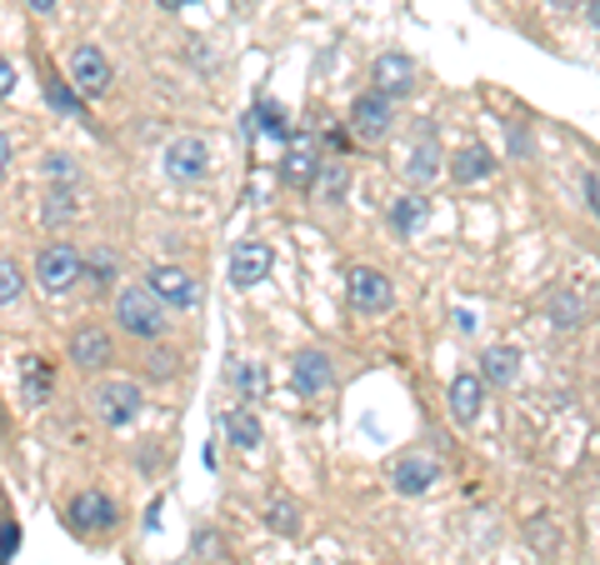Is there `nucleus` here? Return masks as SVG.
Returning <instances> with one entry per match:
<instances>
[{"label":"nucleus","instance_id":"obj_1","mask_svg":"<svg viewBox=\"0 0 600 565\" xmlns=\"http://www.w3.org/2000/svg\"><path fill=\"white\" fill-rule=\"evenodd\" d=\"M116 325L126 335H136V341H160L170 321H166V305L156 301V291L146 281H136L116 295Z\"/></svg>","mask_w":600,"mask_h":565},{"label":"nucleus","instance_id":"obj_2","mask_svg":"<svg viewBox=\"0 0 600 565\" xmlns=\"http://www.w3.org/2000/svg\"><path fill=\"white\" fill-rule=\"evenodd\" d=\"M80 271H86V255L76 251L70 241H56L36 255V281L46 295H66L80 285Z\"/></svg>","mask_w":600,"mask_h":565},{"label":"nucleus","instance_id":"obj_3","mask_svg":"<svg viewBox=\"0 0 600 565\" xmlns=\"http://www.w3.org/2000/svg\"><path fill=\"white\" fill-rule=\"evenodd\" d=\"M140 405H146V395H140L136 381H100L90 391V411L100 415V425H116V431L140 421Z\"/></svg>","mask_w":600,"mask_h":565},{"label":"nucleus","instance_id":"obj_4","mask_svg":"<svg viewBox=\"0 0 600 565\" xmlns=\"http://www.w3.org/2000/svg\"><path fill=\"white\" fill-rule=\"evenodd\" d=\"M346 295L360 315H380L396 305V285H390V275L376 271V265H356V271L346 275Z\"/></svg>","mask_w":600,"mask_h":565},{"label":"nucleus","instance_id":"obj_5","mask_svg":"<svg viewBox=\"0 0 600 565\" xmlns=\"http://www.w3.org/2000/svg\"><path fill=\"white\" fill-rule=\"evenodd\" d=\"M146 285L156 291V301L166 305V311H196V305H200L196 275L180 271V265H156V271L146 275Z\"/></svg>","mask_w":600,"mask_h":565},{"label":"nucleus","instance_id":"obj_6","mask_svg":"<svg viewBox=\"0 0 600 565\" xmlns=\"http://www.w3.org/2000/svg\"><path fill=\"white\" fill-rule=\"evenodd\" d=\"M110 61L100 46H76V56H70V85H76L86 101H100V95L110 91Z\"/></svg>","mask_w":600,"mask_h":565},{"label":"nucleus","instance_id":"obj_7","mask_svg":"<svg viewBox=\"0 0 600 565\" xmlns=\"http://www.w3.org/2000/svg\"><path fill=\"white\" fill-rule=\"evenodd\" d=\"M350 135L356 141H386L390 135V95L366 91L350 101Z\"/></svg>","mask_w":600,"mask_h":565},{"label":"nucleus","instance_id":"obj_8","mask_svg":"<svg viewBox=\"0 0 600 565\" xmlns=\"http://www.w3.org/2000/svg\"><path fill=\"white\" fill-rule=\"evenodd\" d=\"M210 171V145L200 135H176L166 145V175L170 181H200Z\"/></svg>","mask_w":600,"mask_h":565},{"label":"nucleus","instance_id":"obj_9","mask_svg":"<svg viewBox=\"0 0 600 565\" xmlns=\"http://www.w3.org/2000/svg\"><path fill=\"white\" fill-rule=\"evenodd\" d=\"M270 265H276V251H270L266 241H240L236 251H230V285H236V291H250V285H260L270 275Z\"/></svg>","mask_w":600,"mask_h":565},{"label":"nucleus","instance_id":"obj_10","mask_svg":"<svg viewBox=\"0 0 600 565\" xmlns=\"http://www.w3.org/2000/svg\"><path fill=\"white\" fill-rule=\"evenodd\" d=\"M116 361V341H110V331H100V325H80L76 335H70V365L76 371H100V365Z\"/></svg>","mask_w":600,"mask_h":565},{"label":"nucleus","instance_id":"obj_11","mask_svg":"<svg viewBox=\"0 0 600 565\" xmlns=\"http://www.w3.org/2000/svg\"><path fill=\"white\" fill-rule=\"evenodd\" d=\"M290 385H296L300 395H326L330 385H336V365H330L326 351H300L296 365H290Z\"/></svg>","mask_w":600,"mask_h":565},{"label":"nucleus","instance_id":"obj_12","mask_svg":"<svg viewBox=\"0 0 600 565\" xmlns=\"http://www.w3.org/2000/svg\"><path fill=\"white\" fill-rule=\"evenodd\" d=\"M66 521L76 525V531H110V525H116V501L100 491H80L76 501L66 505Z\"/></svg>","mask_w":600,"mask_h":565},{"label":"nucleus","instance_id":"obj_13","mask_svg":"<svg viewBox=\"0 0 600 565\" xmlns=\"http://www.w3.org/2000/svg\"><path fill=\"white\" fill-rule=\"evenodd\" d=\"M376 91L380 95H390V101H396V95H410L416 91V61H410V56H400V51H386L376 61Z\"/></svg>","mask_w":600,"mask_h":565},{"label":"nucleus","instance_id":"obj_14","mask_svg":"<svg viewBox=\"0 0 600 565\" xmlns=\"http://www.w3.org/2000/svg\"><path fill=\"white\" fill-rule=\"evenodd\" d=\"M446 401H450V415H456V425H470V421L480 415V405H486V381H480L476 371H460L456 381H450Z\"/></svg>","mask_w":600,"mask_h":565},{"label":"nucleus","instance_id":"obj_15","mask_svg":"<svg viewBox=\"0 0 600 565\" xmlns=\"http://www.w3.org/2000/svg\"><path fill=\"white\" fill-rule=\"evenodd\" d=\"M436 475H440V465L430 461V455H400L396 461V471H390V481H396V491L400 495H426L430 485H436Z\"/></svg>","mask_w":600,"mask_h":565},{"label":"nucleus","instance_id":"obj_16","mask_svg":"<svg viewBox=\"0 0 600 565\" xmlns=\"http://www.w3.org/2000/svg\"><path fill=\"white\" fill-rule=\"evenodd\" d=\"M496 171H500V161H496V151H490V145H466V151L450 161V175H456V185L490 181Z\"/></svg>","mask_w":600,"mask_h":565},{"label":"nucleus","instance_id":"obj_17","mask_svg":"<svg viewBox=\"0 0 600 565\" xmlns=\"http://www.w3.org/2000/svg\"><path fill=\"white\" fill-rule=\"evenodd\" d=\"M320 175V161L310 145H296V151H286V161H280V181L286 185H300V191H310Z\"/></svg>","mask_w":600,"mask_h":565},{"label":"nucleus","instance_id":"obj_18","mask_svg":"<svg viewBox=\"0 0 600 565\" xmlns=\"http://www.w3.org/2000/svg\"><path fill=\"white\" fill-rule=\"evenodd\" d=\"M346 191H350V171L340 161H320V175H316V185H310V195H316L320 205H340L346 201Z\"/></svg>","mask_w":600,"mask_h":565},{"label":"nucleus","instance_id":"obj_19","mask_svg":"<svg viewBox=\"0 0 600 565\" xmlns=\"http://www.w3.org/2000/svg\"><path fill=\"white\" fill-rule=\"evenodd\" d=\"M520 371V355L510 351V345H490L486 355H480V381L486 385H510Z\"/></svg>","mask_w":600,"mask_h":565},{"label":"nucleus","instance_id":"obj_20","mask_svg":"<svg viewBox=\"0 0 600 565\" xmlns=\"http://www.w3.org/2000/svg\"><path fill=\"white\" fill-rule=\"evenodd\" d=\"M20 395H26L30 405L50 401V365L40 361V355H26V361H20Z\"/></svg>","mask_w":600,"mask_h":565},{"label":"nucleus","instance_id":"obj_21","mask_svg":"<svg viewBox=\"0 0 600 565\" xmlns=\"http://www.w3.org/2000/svg\"><path fill=\"white\" fill-rule=\"evenodd\" d=\"M406 175L416 185H430L440 175V145H436V135H426V141H416V151H410V161H406Z\"/></svg>","mask_w":600,"mask_h":565},{"label":"nucleus","instance_id":"obj_22","mask_svg":"<svg viewBox=\"0 0 600 565\" xmlns=\"http://www.w3.org/2000/svg\"><path fill=\"white\" fill-rule=\"evenodd\" d=\"M426 215H430V205L420 201V195H400V201L390 205V225H396L400 235H416L420 225H426Z\"/></svg>","mask_w":600,"mask_h":565},{"label":"nucleus","instance_id":"obj_23","mask_svg":"<svg viewBox=\"0 0 600 565\" xmlns=\"http://www.w3.org/2000/svg\"><path fill=\"white\" fill-rule=\"evenodd\" d=\"M220 425H226V435L240 445V451H256V445H260V415H250V411H226V421H220Z\"/></svg>","mask_w":600,"mask_h":565},{"label":"nucleus","instance_id":"obj_24","mask_svg":"<svg viewBox=\"0 0 600 565\" xmlns=\"http://www.w3.org/2000/svg\"><path fill=\"white\" fill-rule=\"evenodd\" d=\"M20 291H26V275H20V265L10 261V255H0V305L20 301Z\"/></svg>","mask_w":600,"mask_h":565},{"label":"nucleus","instance_id":"obj_25","mask_svg":"<svg viewBox=\"0 0 600 565\" xmlns=\"http://www.w3.org/2000/svg\"><path fill=\"white\" fill-rule=\"evenodd\" d=\"M40 215H46V225L70 221V215H76V195H70V191H50L46 205H40Z\"/></svg>","mask_w":600,"mask_h":565},{"label":"nucleus","instance_id":"obj_26","mask_svg":"<svg viewBox=\"0 0 600 565\" xmlns=\"http://www.w3.org/2000/svg\"><path fill=\"white\" fill-rule=\"evenodd\" d=\"M46 101L56 105L60 115H70V121H80V101H76V91H70L66 81H50V85H46Z\"/></svg>","mask_w":600,"mask_h":565},{"label":"nucleus","instance_id":"obj_27","mask_svg":"<svg viewBox=\"0 0 600 565\" xmlns=\"http://www.w3.org/2000/svg\"><path fill=\"white\" fill-rule=\"evenodd\" d=\"M40 171L50 175V181H60V185H70L76 181V155H66V151H50L46 161H40Z\"/></svg>","mask_w":600,"mask_h":565},{"label":"nucleus","instance_id":"obj_28","mask_svg":"<svg viewBox=\"0 0 600 565\" xmlns=\"http://www.w3.org/2000/svg\"><path fill=\"white\" fill-rule=\"evenodd\" d=\"M580 315H586V305H580L576 295H566V291L550 295V321H556V325H576Z\"/></svg>","mask_w":600,"mask_h":565},{"label":"nucleus","instance_id":"obj_29","mask_svg":"<svg viewBox=\"0 0 600 565\" xmlns=\"http://www.w3.org/2000/svg\"><path fill=\"white\" fill-rule=\"evenodd\" d=\"M266 521H270V531L290 535V531H296V525H300V511H296V505H290V501H276V505H270V515H266Z\"/></svg>","mask_w":600,"mask_h":565},{"label":"nucleus","instance_id":"obj_30","mask_svg":"<svg viewBox=\"0 0 600 565\" xmlns=\"http://www.w3.org/2000/svg\"><path fill=\"white\" fill-rule=\"evenodd\" d=\"M110 275H116V255H96V261L80 271V281H96V285H110Z\"/></svg>","mask_w":600,"mask_h":565},{"label":"nucleus","instance_id":"obj_31","mask_svg":"<svg viewBox=\"0 0 600 565\" xmlns=\"http://www.w3.org/2000/svg\"><path fill=\"white\" fill-rule=\"evenodd\" d=\"M530 545H546V551H556V531H550V525L546 521H530Z\"/></svg>","mask_w":600,"mask_h":565},{"label":"nucleus","instance_id":"obj_32","mask_svg":"<svg viewBox=\"0 0 600 565\" xmlns=\"http://www.w3.org/2000/svg\"><path fill=\"white\" fill-rule=\"evenodd\" d=\"M170 361H176V355H170V351H156V355H150V375H160V381H166V375L176 371V365H170Z\"/></svg>","mask_w":600,"mask_h":565},{"label":"nucleus","instance_id":"obj_33","mask_svg":"<svg viewBox=\"0 0 600 565\" xmlns=\"http://www.w3.org/2000/svg\"><path fill=\"white\" fill-rule=\"evenodd\" d=\"M10 91H16V65H10L6 56H0V101H6Z\"/></svg>","mask_w":600,"mask_h":565},{"label":"nucleus","instance_id":"obj_34","mask_svg":"<svg viewBox=\"0 0 600 565\" xmlns=\"http://www.w3.org/2000/svg\"><path fill=\"white\" fill-rule=\"evenodd\" d=\"M586 201H590V215L600 221V175H586Z\"/></svg>","mask_w":600,"mask_h":565},{"label":"nucleus","instance_id":"obj_35","mask_svg":"<svg viewBox=\"0 0 600 565\" xmlns=\"http://www.w3.org/2000/svg\"><path fill=\"white\" fill-rule=\"evenodd\" d=\"M10 161H16V145H10V135L0 131V175L10 171Z\"/></svg>","mask_w":600,"mask_h":565},{"label":"nucleus","instance_id":"obj_36","mask_svg":"<svg viewBox=\"0 0 600 565\" xmlns=\"http://www.w3.org/2000/svg\"><path fill=\"white\" fill-rule=\"evenodd\" d=\"M10 551H16V525H10V521H6V531H0V561H6V555H10Z\"/></svg>","mask_w":600,"mask_h":565},{"label":"nucleus","instance_id":"obj_37","mask_svg":"<svg viewBox=\"0 0 600 565\" xmlns=\"http://www.w3.org/2000/svg\"><path fill=\"white\" fill-rule=\"evenodd\" d=\"M26 6H30V11H36V16H50V11H56V6H60V0H26Z\"/></svg>","mask_w":600,"mask_h":565},{"label":"nucleus","instance_id":"obj_38","mask_svg":"<svg viewBox=\"0 0 600 565\" xmlns=\"http://www.w3.org/2000/svg\"><path fill=\"white\" fill-rule=\"evenodd\" d=\"M160 11H186V6H196V0H156Z\"/></svg>","mask_w":600,"mask_h":565},{"label":"nucleus","instance_id":"obj_39","mask_svg":"<svg viewBox=\"0 0 600 565\" xmlns=\"http://www.w3.org/2000/svg\"><path fill=\"white\" fill-rule=\"evenodd\" d=\"M586 16H590V26L600 31V0H586Z\"/></svg>","mask_w":600,"mask_h":565},{"label":"nucleus","instance_id":"obj_40","mask_svg":"<svg viewBox=\"0 0 600 565\" xmlns=\"http://www.w3.org/2000/svg\"><path fill=\"white\" fill-rule=\"evenodd\" d=\"M550 6H580V0H550Z\"/></svg>","mask_w":600,"mask_h":565}]
</instances>
